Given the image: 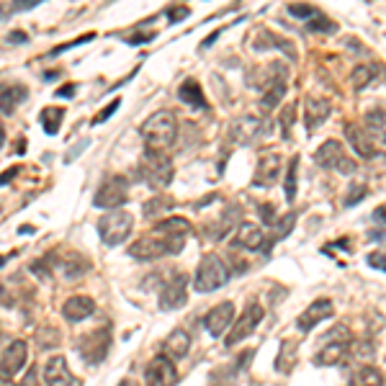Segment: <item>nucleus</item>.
Here are the masks:
<instances>
[{
    "mask_svg": "<svg viewBox=\"0 0 386 386\" xmlns=\"http://www.w3.org/2000/svg\"><path fill=\"white\" fill-rule=\"evenodd\" d=\"M140 137L150 150H168L178 137V121L172 111H155L140 127Z\"/></svg>",
    "mask_w": 386,
    "mask_h": 386,
    "instance_id": "2",
    "label": "nucleus"
},
{
    "mask_svg": "<svg viewBox=\"0 0 386 386\" xmlns=\"http://www.w3.org/2000/svg\"><path fill=\"white\" fill-rule=\"evenodd\" d=\"M18 386H39V371H36V365L29 368V374L23 376V381Z\"/></svg>",
    "mask_w": 386,
    "mask_h": 386,
    "instance_id": "45",
    "label": "nucleus"
},
{
    "mask_svg": "<svg viewBox=\"0 0 386 386\" xmlns=\"http://www.w3.org/2000/svg\"><path fill=\"white\" fill-rule=\"evenodd\" d=\"M363 129L374 137V142L386 147V108H374L363 116Z\"/></svg>",
    "mask_w": 386,
    "mask_h": 386,
    "instance_id": "24",
    "label": "nucleus"
},
{
    "mask_svg": "<svg viewBox=\"0 0 386 386\" xmlns=\"http://www.w3.org/2000/svg\"><path fill=\"white\" fill-rule=\"evenodd\" d=\"M44 381L47 386H73L75 384V378L70 374V365L64 361L62 355H54L49 358V363L44 368Z\"/></svg>",
    "mask_w": 386,
    "mask_h": 386,
    "instance_id": "21",
    "label": "nucleus"
},
{
    "mask_svg": "<svg viewBox=\"0 0 386 386\" xmlns=\"http://www.w3.org/2000/svg\"><path fill=\"white\" fill-rule=\"evenodd\" d=\"M144 381L147 386H175L178 384V371L170 355H155L147 368H144Z\"/></svg>",
    "mask_w": 386,
    "mask_h": 386,
    "instance_id": "12",
    "label": "nucleus"
},
{
    "mask_svg": "<svg viewBox=\"0 0 386 386\" xmlns=\"http://www.w3.org/2000/svg\"><path fill=\"white\" fill-rule=\"evenodd\" d=\"M93 39V34H86V36H80V39H75V42H70V44H62V47H57L52 54H60V52H67V49H73V47H77V44H86Z\"/></svg>",
    "mask_w": 386,
    "mask_h": 386,
    "instance_id": "43",
    "label": "nucleus"
},
{
    "mask_svg": "<svg viewBox=\"0 0 386 386\" xmlns=\"http://www.w3.org/2000/svg\"><path fill=\"white\" fill-rule=\"evenodd\" d=\"M42 0H13V11H29V8H36Z\"/></svg>",
    "mask_w": 386,
    "mask_h": 386,
    "instance_id": "44",
    "label": "nucleus"
},
{
    "mask_svg": "<svg viewBox=\"0 0 386 386\" xmlns=\"http://www.w3.org/2000/svg\"><path fill=\"white\" fill-rule=\"evenodd\" d=\"M376 77H378V67L376 64H358L350 73V86L355 90H365L368 86H374Z\"/></svg>",
    "mask_w": 386,
    "mask_h": 386,
    "instance_id": "29",
    "label": "nucleus"
},
{
    "mask_svg": "<svg viewBox=\"0 0 386 386\" xmlns=\"http://www.w3.org/2000/svg\"><path fill=\"white\" fill-rule=\"evenodd\" d=\"M263 121L257 116H240L232 121V127H229V137L237 142V144H250V142H255L260 137V131H263Z\"/></svg>",
    "mask_w": 386,
    "mask_h": 386,
    "instance_id": "18",
    "label": "nucleus"
},
{
    "mask_svg": "<svg viewBox=\"0 0 386 386\" xmlns=\"http://www.w3.org/2000/svg\"><path fill=\"white\" fill-rule=\"evenodd\" d=\"M270 240L263 229L257 224H253V222H242V224L237 227V235H235V245L242 247V250H250V253H268L270 247Z\"/></svg>",
    "mask_w": 386,
    "mask_h": 386,
    "instance_id": "15",
    "label": "nucleus"
},
{
    "mask_svg": "<svg viewBox=\"0 0 386 386\" xmlns=\"http://www.w3.org/2000/svg\"><path fill=\"white\" fill-rule=\"evenodd\" d=\"M75 348L86 363L96 365L101 361H106L108 348H111V335H108V330H90V333L80 335Z\"/></svg>",
    "mask_w": 386,
    "mask_h": 386,
    "instance_id": "8",
    "label": "nucleus"
},
{
    "mask_svg": "<svg viewBox=\"0 0 386 386\" xmlns=\"http://www.w3.org/2000/svg\"><path fill=\"white\" fill-rule=\"evenodd\" d=\"M307 29H309V31H320V34H333L335 29H337V26H335L333 21H330V18H327V16H324V13H314V16H311L309 21H307Z\"/></svg>",
    "mask_w": 386,
    "mask_h": 386,
    "instance_id": "34",
    "label": "nucleus"
},
{
    "mask_svg": "<svg viewBox=\"0 0 386 386\" xmlns=\"http://www.w3.org/2000/svg\"><path fill=\"white\" fill-rule=\"evenodd\" d=\"M348 386H384V374L376 365H361L350 374Z\"/></svg>",
    "mask_w": 386,
    "mask_h": 386,
    "instance_id": "27",
    "label": "nucleus"
},
{
    "mask_svg": "<svg viewBox=\"0 0 386 386\" xmlns=\"http://www.w3.org/2000/svg\"><path fill=\"white\" fill-rule=\"evenodd\" d=\"M286 80H276V83H270V86L263 88V108H276L283 101L286 96Z\"/></svg>",
    "mask_w": 386,
    "mask_h": 386,
    "instance_id": "32",
    "label": "nucleus"
},
{
    "mask_svg": "<svg viewBox=\"0 0 386 386\" xmlns=\"http://www.w3.org/2000/svg\"><path fill=\"white\" fill-rule=\"evenodd\" d=\"M73 93H75V86H62L57 90V96H62V98H70Z\"/></svg>",
    "mask_w": 386,
    "mask_h": 386,
    "instance_id": "50",
    "label": "nucleus"
},
{
    "mask_svg": "<svg viewBox=\"0 0 386 386\" xmlns=\"http://www.w3.org/2000/svg\"><path fill=\"white\" fill-rule=\"evenodd\" d=\"M26 358H29L26 343H23V340H13V343L3 350V355H0V371L8 376H16L23 365H26Z\"/></svg>",
    "mask_w": 386,
    "mask_h": 386,
    "instance_id": "19",
    "label": "nucleus"
},
{
    "mask_svg": "<svg viewBox=\"0 0 386 386\" xmlns=\"http://www.w3.org/2000/svg\"><path fill=\"white\" fill-rule=\"evenodd\" d=\"M60 270H62L64 279H77L80 273L88 270V263L83 260V255H64L62 263H60Z\"/></svg>",
    "mask_w": 386,
    "mask_h": 386,
    "instance_id": "33",
    "label": "nucleus"
},
{
    "mask_svg": "<svg viewBox=\"0 0 386 386\" xmlns=\"http://www.w3.org/2000/svg\"><path fill=\"white\" fill-rule=\"evenodd\" d=\"M162 350H165V355H170L172 361L185 358V355H188V350H191V337H188V333H185V330H172V333L165 337Z\"/></svg>",
    "mask_w": 386,
    "mask_h": 386,
    "instance_id": "23",
    "label": "nucleus"
},
{
    "mask_svg": "<svg viewBox=\"0 0 386 386\" xmlns=\"http://www.w3.org/2000/svg\"><path fill=\"white\" fill-rule=\"evenodd\" d=\"M333 311H335V307H333V301H330V299L311 301L309 307H307V309L299 314V320H296V327H299L301 333H311V330H314V327H317L320 322L330 320V317H333Z\"/></svg>",
    "mask_w": 386,
    "mask_h": 386,
    "instance_id": "16",
    "label": "nucleus"
},
{
    "mask_svg": "<svg viewBox=\"0 0 386 386\" xmlns=\"http://www.w3.org/2000/svg\"><path fill=\"white\" fill-rule=\"evenodd\" d=\"M16 172H18V168H11V170L3 172V175H0V185H5L8 181H13V178H16Z\"/></svg>",
    "mask_w": 386,
    "mask_h": 386,
    "instance_id": "48",
    "label": "nucleus"
},
{
    "mask_svg": "<svg viewBox=\"0 0 386 386\" xmlns=\"http://www.w3.org/2000/svg\"><path fill=\"white\" fill-rule=\"evenodd\" d=\"M8 42H11V44H23V42H26V34H21V31H13L11 36H8Z\"/></svg>",
    "mask_w": 386,
    "mask_h": 386,
    "instance_id": "49",
    "label": "nucleus"
},
{
    "mask_svg": "<svg viewBox=\"0 0 386 386\" xmlns=\"http://www.w3.org/2000/svg\"><path fill=\"white\" fill-rule=\"evenodd\" d=\"M0 386H16V384L8 378V374H3V371H0Z\"/></svg>",
    "mask_w": 386,
    "mask_h": 386,
    "instance_id": "52",
    "label": "nucleus"
},
{
    "mask_svg": "<svg viewBox=\"0 0 386 386\" xmlns=\"http://www.w3.org/2000/svg\"><path fill=\"white\" fill-rule=\"evenodd\" d=\"M3 142H5V129H3V124H0V147H3Z\"/></svg>",
    "mask_w": 386,
    "mask_h": 386,
    "instance_id": "54",
    "label": "nucleus"
},
{
    "mask_svg": "<svg viewBox=\"0 0 386 386\" xmlns=\"http://www.w3.org/2000/svg\"><path fill=\"white\" fill-rule=\"evenodd\" d=\"M88 144H90V142L83 140V142H80V144H77V147H73V150H70V155H67L64 160H67V162H73V160H75V155H80V150H86Z\"/></svg>",
    "mask_w": 386,
    "mask_h": 386,
    "instance_id": "46",
    "label": "nucleus"
},
{
    "mask_svg": "<svg viewBox=\"0 0 386 386\" xmlns=\"http://www.w3.org/2000/svg\"><path fill=\"white\" fill-rule=\"evenodd\" d=\"M314 162L324 168V170L340 172V175H353L358 170V162L345 152V147L337 140H327L322 142L317 152H314Z\"/></svg>",
    "mask_w": 386,
    "mask_h": 386,
    "instance_id": "5",
    "label": "nucleus"
},
{
    "mask_svg": "<svg viewBox=\"0 0 386 386\" xmlns=\"http://www.w3.org/2000/svg\"><path fill=\"white\" fill-rule=\"evenodd\" d=\"M185 16H188V8H183V11H178V8H172V11H170V23L183 21Z\"/></svg>",
    "mask_w": 386,
    "mask_h": 386,
    "instance_id": "47",
    "label": "nucleus"
},
{
    "mask_svg": "<svg viewBox=\"0 0 386 386\" xmlns=\"http://www.w3.org/2000/svg\"><path fill=\"white\" fill-rule=\"evenodd\" d=\"M294 224H296V214H286V222H279V235H276V240L289 237L291 229H294Z\"/></svg>",
    "mask_w": 386,
    "mask_h": 386,
    "instance_id": "40",
    "label": "nucleus"
},
{
    "mask_svg": "<svg viewBox=\"0 0 386 386\" xmlns=\"http://www.w3.org/2000/svg\"><path fill=\"white\" fill-rule=\"evenodd\" d=\"M289 13L291 16H299V18H304V21H309L311 16L317 13V8H314V5H301V3H294V5H289Z\"/></svg>",
    "mask_w": 386,
    "mask_h": 386,
    "instance_id": "38",
    "label": "nucleus"
},
{
    "mask_svg": "<svg viewBox=\"0 0 386 386\" xmlns=\"http://www.w3.org/2000/svg\"><path fill=\"white\" fill-rule=\"evenodd\" d=\"M118 386H140V381H137V378H124Z\"/></svg>",
    "mask_w": 386,
    "mask_h": 386,
    "instance_id": "53",
    "label": "nucleus"
},
{
    "mask_svg": "<svg viewBox=\"0 0 386 386\" xmlns=\"http://www.w3.org/2000/svg\"><path fill=\"white\" fill-rule=\"evenodd\" d=\"M330 101H324V98H309L307 101V108H304V121H307V129L314 131V129L324 124L327 116H330Z\"/></svg>",
    "mask_w": 386,
    "mask_h": 386,
    "instance_id": "22",
    "label": "nucleus"
},
{
    "mask_svg": "<svg viewBox=\"0 0 386 386\" xmlns=\"http://www.w3.org/2000/svg\"><path fill=\"white\" fill-rule=\"evenodd\" d=\"M365 196H368V185H365V183H353V185L348 188V193H345L343 204L355 206V204H361Z\"/></svg>",
    "mask_w": 386,
    "mask_h": 386,
    "instance_id": "36",
    "label": "nucleus"
},
{
    "mask_svg": "<svg viewBox=\"0 0 386 386\" xmlns=\"http://www.w3.org/2000/svg\"><path fill=\"white\" fill-rule=\"evenodd\" d=\"M294 121H296V106L291 103V106H286L283 108V114H281V134H283V137H289L291 134Z\"/></svg>",
    "mask_w": 386,
    "mask_h": 386,
    "instance_id": "37",
    "label": "nucleus"
},
{
    "mask_svg": "<svg viewBox=\"0 0 386 386\" xmlns=\"http://www.w3.org/2000/svg\"><path fill=\"white\" fill-rule=\"evenodd\" d=\"M131 227H134V216L129 214V211H124V209H111L108 214H103L98 219V235L103 240V245L116 247L131 235Z\"/></svg>",
    "mask_w": 386,
    "mask_h": 386,
    "instance_id": "6",
    "label": "nucleus"
},
{
    "mask_svg": "<svg viewBox=\"0 0 386 386\" xmlns=\"http://www.w3.org/2000/svg\"><path fill=\"white\" fill-rule=\"evenodd\" d=\"M118 106H121V98L111 101V103H108V106L103 108V111H101V114H98L96 118H93V124H103V121H106L108 116H114V111H118Z\"/></svg>",
    "mask_w": 386,
    "mask_h": 386,
    "instance_id": "39",
    "label": "nucleus"
},
{
    "mask_svg": "<svg viewBox=\"0 0 386 386\" xmlns=\"http://www.w3.org/2000/svg\"><path fill=\"white\" fill-rule=\"evenodd\" d=\"M178 98L191 108H206L204 90H201V86H198L196 80H185V83L178 88Z\"/></svg>",
    "mask_w": 386,
    "mask_h": 386,
    "instance_id": "28",
    "label": "nucleus"
},
{
    "mask_svg": "<svg viewBox=\"0 0 386 386\" xmlns=\"http://www.w3.org/2000/svg\"><path fill=\"white\" fill-rule=\"evenodd\" d=\"M324 337H327L324 345L314 353V363L317 365L343 363L345 358H348V353H350V333H348V327H343V324L333 327Z\"/></svg>",
    "mask_w": 386,
    "mask_h": 386,
    "instance_id": "7",
    "label": "nucleus"
},
{
    "mask_svg": "<svg viewBox=\"0 0 386 386\" xmlns=\"http://www.w3.org/2000/svg\"><path fill=\"white\" fill-rule=\"evenodd\" d=\"M270 47H279L281 52L289 54V60H296V49H294V44L286 42V39H279L276 34H270L268 29H263V31H257L255 36V49L257 52H266Z\"/></svg>",
    "mask_w": 386,
    "mask_h": 386,
    "instance_id": "25",
    "label": "nucleus"
},
{
    "mask_svg": "<svg viewBox=\"0 0 386 386\" xmlns=\"http://www.w3.org/2000/svg\"><path fill=\"white\" fill-rule=\"evenodd\" d=\"M374 216L378 219V222H386V206H378V209L374 211Z\"/></svg>",
    "mask_w": 386,
    "mask_h": 386,
    "instance_id": "51",
    "label": "nucleus"
},
{
    "mask_svg": "<svg viewBox=\"0 0 386 386\" xmlns=\"http://www.w3.org/2000/svg\"><path fill=\"white\" fill-rule=\"evenodd\" d=\"M172 206H175V201H172L170 196L157 193L155 198H150L147 204L142 206V211H144V216H147V219H155V216H160V214H168Z\"/></svg>",
    "mask_w": 386,
    "mask_h": 386,
    "instance_id": "31",
    "label": "nucleus"
},
{
    "mask_svg": "<svg viewBox=\"0 0 386 386\" xmlns=\"http://www.w3.org/2000/svg\"><path fill=\"white\" fill-rule=\"evenodd\" d=\"M26 98H29L26 86L3 88V90H0V111H3V114H13V111H16V108L26 101Z\"/></svg>",
    "mask_w": 386,
    "mask_h": 386,
    "instance_id": "26",
    "label": "nucleus"
},
{
    "mask_svg": "<svg viewBox=\"0 0 386 386\" xmlns=\"http://www.w3.org/2000/svg\"><path fill=\"white\" fill-rule=\"evenodd\" d=\"M93 311H96V301L90 299V296H86V294L70 296V299L62 304V317L67 322H83V320H88Z\"/></svg>",
    "mask_w": 386,
    "mask_h": 386,
    "instance_id": "20",
    "label": "nucleus"
},
{
    "mask_svg": "<svg viewBox=\"0 0 386 386\" xmlns=\"http://www.w3.org/2000/svg\"><path fill=\"white\" fill-rule=\"evenodd\" d=\"M232 276V270L227 266V260H222L219 255L209 253V255L201 257L198 268H196V276H193V289L198 294H211V291L222 289L227 281Z\"/></svg>",
    "mask_w": 386,
    "mask_h": 386,
    "instance_id": "4",
    "label": "nucleus"
},
{
    "mask_svg": "<svg viewBox=\"0 0 386 386\" xmlns=\"http://www.w3.org/2000/svg\"><path fill=\"white\" fill-rule=\"evenodd\" d=\"M185 247V235H170L162 229H152L150 235L140 237L129 247V255L134 260H157L165 255H178Z\"/></svg>",
    "mask_w": 386,
    "mask_h": 386,
    "instance_id": "1",
    "label": "nucleus"
},
{
    "mask_svg": "<svg viewBox=\"0 0 386 386\" xmlns=\"http://www.w3.org/2000/svg\"><path fill=\"white\" fill-rule=\"evenodd\" d=\"M260 216H263V222H266V224H279V219H276V209H273V206L270 204H260Z\"/></svg>",
    "mask_w": 386,
    "mask_h": 386,
    "instance_id": "42",
    "label": "nucleus"
},
{
    "mask_svg": "<svg viewBox=\"0 0 386 386\" xmlns=\"http://www.w3.org/2000/svg\"><path fill=\"white\" fill-rule=\"evenodd\" d=\"M129 198V181L124 175H114V178H108L101 188H98L96 198H93V204L98 209H118V206H124Z\"/></svg>",
    "mask_w": 386,
    "mask_h": 386,
    "instance_id": "9",
    "label": "nucleus"
},
{
    "mask_svg": "<svg viewBox=\"0 0 386 386\" xmlns=\"http://www.w3.org/2000/svg\"><path fill=\"white\" fill-rule=\"evenodd\" d=\"M185 289H188V276L185 273H172L170 279L165 281V286L160 289V299H157L160 309H181L185 304Z\"/></svg>",
    "mask_w": 386,
    "mask_h": 386,
    "instance_id": "14",
    "label": "nucleus"
},
{
    "mask_svg": "<svg viewBox=\"0 0 386 386\" xmlns=\"http://www.w3.org/2000/svg\"><path fill=\"white\" fill-rule=\"evenodd\" d=\"M140 178L150 188H155V191H160V188H168L172 183V178H175V165H172V160L165 155L162 150H144V155H142L140 160Z\"/></svg>",
    "mask_w": 386,
    "mask_h": 386,
    "instance_id": "3",
    "label": "nucleus"
},
{
    "mask_svg": "<svg viewBox=\"0 0 386 386\" xmlns=\"http://www.w3.org/2000/svg\"><path fill=\"white\" fill-rule=\"evenodd\" d=\"M235 320H237L235 304L232 301H222V304H216V307H211V309L206 311L204 327L211 337H222L227 330H232Z\"/></svg>",
    "mask_w": 386,
    "mask_h": 386,
    "instance_id": "13",
    "label": "nucleus"
},
{
    "mask_svg": "<svg viewBox=\"0 0 386 386\" xmlns=\"http://www.w3.org/2000/svg\"><path fill=\"white\" fill-rule=\"evenodd\" d=\"M283 172V157H281L279 150H266L260 155L255 168V175H253V185L255 188H270L273 183L281 178Z\"/></svg>",
    "mask_w": 386,
    "mask_h": 386,
    "instance_id": "10",
    "label": "nucleus"
},
{
    "mask_svg": "<svg viewBox=\"0 0 386 386\" xmlns=\"http://www.w3.org/2000/svg\"><path fill=\"white\" fill-rule=\"evenodd\" d=\"M260 320H263V307H260V304H250V307L242 311V317H237L229 335H227V340H224L227 348H235L237 343H242L245 337H250V335L255 333L257 324H260Z\"/></svg>",
    "mask_w": 386,
    "mask_h": 386,
    "instance_id": "11",
    "label": "nucleus"
},
{
    "mask_svg": "<svg viewBox=\"0 0 386 386\" xmlns=\"http://www.w3.org/2000/svg\"><path fill=\"white\" fill-rule=\"evenodd\" d=\"M365 263L376 270H386V253H371V255L365 257Z\"/></svg>",
    "mask_w": 386,
    "mask_h": 386,
    "instance_id": "41",
    "label": "nucleus"
},
{
    "mask_svg": "<svg viewBox=\"0 0 386 386\" xmlns=\"http://www.w3.org/2000/svg\"><path fill=\"white\" fill-rule=\"evenodd\" d=\"M62 118H64V108L49 106L39 114V124H42V129L47 131V134H57L60 127H62Z\"/></svg>",
    "mask_w": 386,
    "mask_h": 386,
    "instance_id": "30",
    "label": "nucleus"
},
{
    "mask_svg": "<svg viewBox=\"0 0 386 386\" xmlns=\"http://www.w3.org/2000/svg\"><path fill=\"white\" fill-rule=\"evenodd\" d=\"M296 170H299V157H291L289 170H286V201L296 198Z\"/></svg>",
    "mask_w": 386,
    "mask_h": 386,
    "instance_id": "35",
    "label": "nucleus"
},
{
    "mask_svg": "<svg viewBox=\"0 0 386 386\" xmlns=\"http://www.w3.org/2000/svg\"><path fill=\"white\" fill-rule=\"evenodd\" d=\"M345 137H348V142H350V147H353V152L358 155V157H363V160H368V162L378 157V150H376L374 137H371L363 127H358V124H348V127H345Z\"/></svg>",
    "mask_w": 386,
    "mask_h": 386,
    "instance_id": "17",
    "label": "nucleus"
},
{
    "mask_svg": "<svg viewBox=\"0 0 386 386\" xmlns=\"http://www.w3.org/2000/svg\"><path fill=\"white\" fill-rule=\"evenodd\" d=\"M3 260H5V257H3V255H0V266H3Z\"/></svg>",
    "mask_w": 386,
    "mask_h": 386,
    "instance_id": "55",
    "label": "nucleus"
}]
</instances>
